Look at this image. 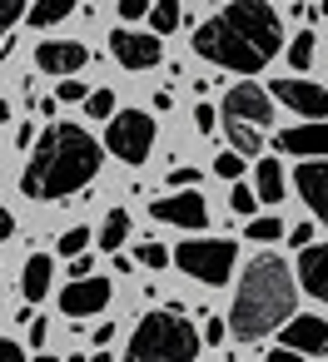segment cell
<instances>
[{"label":"cell","instance_id":"obj_1","mask_svg":"<svg viewBox=\"0 0 328 362\" xmlns=\"http://www.w3.org/2000/svg\"><path fill=\"white\" fill-rule=\"evenodd\" d=\"M278 50H283V21L268 0H229L219 16H209L194 30V55L234 75H259Z\"/></svg>","mask_w":328,"mask_h":362},{"label":"cell","instance_id":"obj_2","mask_svg":"<svg viewBox=\"0 0 328 362\" xmlns=\"http://www.w3.org/2000/svg\"><path fill=\"white\" fill-rule=\"evenodd\" d=\"M105 164V144L80 129V124H50L40 129L26 169H21V194L35 199V204H55V199H70L80 194Z\"/></svg>","mask_w":328,"mask_h":362},{"label":"cell","instance_id":"obj_3","mask_svg":"<svg viewBox=\"0 0 328 362\" xmlns=\"http://www.w3.org/2000/svg\"><path fill=\"white\" fill-rule=\"evenodd\" d=\"M293 303H298V273L278 253L249 258L239 293H234V308H229V337L259 342L268 332H283V322L293 317Z\"/></svg>","mask_w":328,"mask_h":362},{"label":"cell","instance_id":"obj_4","mask_svg":"<svg viewBox=\"0 0 328 362\" xmlns=\"http://www.w3.org/2000/svg\"><path fill=\"white\" fill-rule=\"evenodd\" d=\"M199 347H204V332H194L184 308L169 303V308L140 317V327L130 332L125 362H194Z\"/></svg>","mask_w":328,"mask_h":362},{"label":"cell","instance_id":"obj_5","mask_svg":"<svg viewBox=\"0 0 328 362\" xmlns=\"http://www.w3.org/2000/svg\"><path fill=\"white\" fill-rule=\"evenodd\" d=\"M174 263H179L189 278H199L204 288H224V283L234 278L239 248H234L229 238H189V243L174 248Z\"/></svg>","mask_w":328,"mask_h":362},{"label":"cell","instance_id":"obj_6","mask_svg":"<svg viewBox=\"0 0 328 362\" xmlns=\"http://www.w3.org/2000/svg\"><path fill=\"white\" fill-rule=\"evenodd\" d=\"M154 115L145 110H120L110 124H105V149L120 159V164H145L149 149H154Z\"/></svg>","mask_w":328,"mask_h":362},{"label":"cell","instance_id":"obj_7","mask_svg":"<svg viewBox=\"0 0 328 362\" xmlns=\"http://www.w3.org/2000/svg\"><path fill=\"white\" fill-rule=\"evenodd\" d=\"M219 119H239V124H249V129L264 134V129H273V95H268L264 85L244 80V85H234V90L224 95Z\"/></svg>","mask_w":328,"mask_h":362},{"label":"cell","instance_id":"obj_8","mask_svg":"<svg viewBox=\"0 0 328 362\" xmlns=\"http://www.w3.org/2000/svg\"><path fill=\"white\" fill-rule=\"evenodd\" d=\"M268 95H273L278 105H288L293 115H303V124H318V119H328V90H323V85H313V80L278 75V80L268 85Z\"/></svg>","mask_w":328,"mask_h":362},{"label":"cell","instance_id":"obj_9","mask_svg":"<svg viewBox=\"0 0 328 362\" xmlns=\"http://www.w3.org/2000/svg\"><path fill=\"white\" fill-rule=\"evenodd\" d=\"M110 55H115L125 70H154V65L164 60V40H159L154 30H130V25H120V30L110 35Z\"/></svg>","mask_w":328,"mask_h":362},{"label":"cell","instance_id":"obj_10","mask_svg":"<svg viewBox=\"0 0 328 362\" xmlns=\"http://www.w3.org/2000/svg\"><path fill=\"white\" fill-rule=\"evenodd\" d=\"M149 214H154L159 223H169V228H189V233H199V228L209 223V204H204V194H199V189L164 194V199H154V204H149Z\"/></svg>","mask_w":328,"mask_h":362},{"label":"cell","instance_id":"obj_11","mask_svg":"<svg viewBox=\"0 0 328 362\" xmlns=\"http://www.w3.org/2000/svg\"><path fill=\"white\" fill-rule=\"evenodd\" d=\"M278 347L303 352V357H318V352H328V322L318 313H293L283 322V332H278Z\"/></svg>","mask_w":328,"mask_h":362},{"label":"cell","instance_id":"obj_12","mask_svg":"<svg viewBox=\"0 0 328 362\" xmlns=\"http://www.w3.org/2000/svg\"><path fill=\"white\" fill-rule=\"evenodd\" d=\"M293 189H298L303 209L328 228V159H303L293 169Z\"/></svg>","mask_w":328,"mask_h":362},{"label":"cell","instance_id":"obj_13","mask_svg":"<svg viewBox=\"0 0 328 362\" xmlns=\"http://www.w3.org/2000/svg\"><path fill=\"white\" fill-rule=\"evenodd\" d=\"M85 60H90V50L80 40H40L35 45V65L45 75H60V80H75L85 70Z\"/></svg>","mask_w":328,"mask_h":362},{"label":"cell","instance_id":"obj_14","mask_svg":"<svg viewBox=\"0 0 328 362\" xmlns=\"http://www.w3.org/2000/svg\"><path fill=\"white\" fill-rule=\"evenodd\" d=\"M110 278H80V283H65L60 293V313L65 317H90V313H105L110 308Z\"/></svg>","mask_w":328,"mask_h":362},{"label":"cell","instance_id":"obj_15","mask_svg":"<svg viewBox=\"0 0 328 362\" xmlns=\"http://www.w3.org/2000/svg\"><path fill=\"white\" fill-rule=\"evenodd\" d=\"M273 149L278 154H313V159H323L328 154V119H318V124H293V129H283L278 139H273Z\"/></svg>","mask_w":328,"mask_h":362},{"label":"cell","instance_id":"obj_16","mask_svg":"<svg viewBox=\"0 0 328 362\" xmlns=\"http://www.w3.org/2000/svg\"><path fill=\"white\" fill-rule=\"evenodd\" d=\"M293 273H298V283H303V293H308V298L328 303V243H313V248H303Z\"/></svg>","mask_w":328,"mask_h":362},{"label":"cell","instance_id":"obj_17","mask_svg":"<svg viewBox=\"0 0 328 362\" xmlns=\"http://www.w3.org/2000/svg\"><path fill=\"white\" fill-rule=\"evenodd\" d=\"M50 273H55V258L50 253H30L26 268H21V298L26 303H40L50 293Z\"/></svg>","mask_w":328,"mask_h":362},{"label":"cell","instance_id":"obj_18","mask_svg":"<svg viewBox=\"0 0 328 362\" xmlns=\"http://www.w3.org/2000/svg\"><path fill=\"white\" fill-rule=\"evenodd\" d=\"M254 194H259V204H278V199H288V179H283V164L278 159H259L254 164Z\"/></svg>","mask_w":328,"mask_h":362},{"label":"cell","instance_id":"obj_19","mask_svg":"<svg viewBox=\"0 0 328 362\" xmlns=\"http://www.w3.org/2000/svg\"><path fill=\"white\" fill-rule=\"evenodd\" d=\"M65 16H75V0H35L26 21H30L35 30H50V25H60Z\"/></svg>","mask_w":328,"mask_h":362},{"label":"cell","instance_id":"obj_20","mask_svg":"<svg viewBox=\"0 0 328 362\" xmlns=\"http://www.w3.org/2000/svg\"><path fill=\"white\" fill-rule=\"evenodd\" d=\"M224 139L234 144V154L264 159V134H259V129H249V124H239V119H224Z\"/></svg>","mask_w":328,"mask_h":362},{"label":"cell","instance_id":"obj_21","mask_svg":"<svg viewBox=\"0 0 328 362\" xmlns=\"http://www.w3.org/2000/svg\"><path fill=\"white\" fill-rule=\"evenodd\" d=\"M95 238H100L105 253H120V243L130 238V209H110V214H105V228H100Z\"/></svg>","mask_w":328,"mask_h":362},{"label":"cell","instance_id":"obj_22","mask_svg":"<svg viewBox=\"0 0 328 362\" xmlns=\"http://www.w3.org/2000/svg\"><path fill=\"white\" fill-rule=\"evenodd\" d=\"M179 21H184V11H179V0H154V11H149V30L164 40V35H174L179 30Z\"/></svg>","mask_w":328,"mask_h":362},{"label":"cell","instance_id":"obj_23","mask_svg":"<svg viewBox=\"0 0 328 362\" xmlns=\"http://www.w3.org/2000/svg\"><path fill=\"white\" fill-rule=\"evenodd\" d=\"M313 50H318V35H313V30H298V35L288 40V65H293L298 75H308V65H313Z\"/></svg>","mask_w":328,"mask_h":362},{"label":"cell","instance_id":"obj_24","mask_svg":"<svg viewBox=\"0 0 328 362\" xmlns=\"http://www.w3.org/2000/svg\"><path fill=\"white\" fill-rule=\"evenodd\" d=\"M244 238H254V243H273V238H288V228H283V218H273V214H259V218H249Z\"/></svg>","mask_w":328,"mask_h":362},{"label":"cell","instance_id":"obj_25","mask_svg":"<svg viewBox=\"0 0 328 362\" xmlns=\"http://www.w3.org/2000/svg\"><path fill=\"white\" fill-rule=\"evenodd\" d=\"M30 6H35V0H0V45L11 40V25L21 16H30Z\"/></svg>","mask_w":328,"mask_h":362},{"label":"cell","instance_id":"obj_26","mask_svg":"<svg viewBox=\"0 0 328 362\" xmlns=\"http://www.w3.org/2000/svg\"><path fill=\"white\" fill-rule=\"evenodd\" d=\"M229 209L244 214V218H259V194H254V184H234V189H229Z\"/></svg>","mask_w":328,"mask_h":362},{"label":"cell","instance_id":"obj_27","mask_svg":"<svg viewBox=\"0 0 328 362\" xmlns=\"http://www.w3.org/2000/svg\"><path fill=\"white\" fill-rule=\"evenodd\" d=\"M85 115H90V119H105V115L115 119V115H120V105H115V90H95V95L85 100Z\"/></svg>","mask_w":328,"mask_h":362},{"label":"cell","instance_id":"obj_28","mask_svg":"<svg viewBox=\"0 0 328 362\" xmlns=\"http://www.w3.org/2000/svg\"><path fill=\"white\" fill-rule=\"evenodd\" d=\"M214 174H219V179H229V184H244V154H234V149H229V154H219V159H214Z\"/></svg>","mask_w":328,"mask_h":362},{"label":"cell","instance_id":"obj_29","mask_svg":"<svg viewBox=\"0 0 328 362\" xmlns=\"http://www.w3.org/2000/svg\"><path fill=\"white\" fill-rule=\"evenodd\" d=\"M90 238H95L90 228H65V233H60V253H65V258H80V253L90 248Z\"/></svg>","mask_w":328,"mask_h":362},{"label":"cell","instance_id":"obj_30","mask_svg":"<svg viewBox=\"0 0 328 362\" xmlns=\"http://www.w3.org/2000/svg\"><path fill=\"white\" fill-rule=\"evenodd\" d=\"M164 184H169V194H184V189H199V169H189V164H174Z\"/></svg>","mask_w":328,"mask_h":362},{"label":"cell","instance_id":"obj_31","mask_svg":"<svg viewBox=\"0 0 328 362\" xmlns=\"http://www.w3.org/2000/svg\"><path fill=\"white\" fill-rule=\"evenodd\" d=\"M90 95H95V90H85L80 80H60V85H55V100H60V105H85Z\"/></svg>","mask_w":328,"mask_h":362},{"label":"cell","instance_id":"obj_32","mask_svg":"<svg viewBox=\"0 0 328 362\" xmlns=\"http://www.w3.org/2000/svg\"><path fill=\"white\" fill-rule=\"evenodd\" d=\"M145 268H164V263H174V253L164 248V243H140V253H135Z\"/></svg>","mask_w":328,"mask_h":362},{"label":"cell","instance_id":"obj_33","mask_svg":"<svg viewBox=\"0 0 328 362\" xmlns=\"http://www.w3.org/2000/svg\"><path fill=\"white\" fill-rule=\"evenodd\" d=\"M149 11H154V0H120V21H125V25L149 21Z\"/></svg>","mask_w":328,"mask_h":362},{"label":"cell","instance_id":"obj_34","mask_svg":"<svg viewBox=\"0 0 328 362\" xmlns=\"http://www.w3.org/2000/svg\"><path fill=\"white\" fill-rule=\"evenodd\" d=\"M194 129H199V134H214V129H219V110H214V105H194Z\"/></svg>","mask_w":328,"mask_h":362},{"label":"cell","instance_id":"obj_35","mask_svg":"<svg viewBox=\"0 0 328 362\" xmlns=\"http://www.w3.org/2000/svg\"><path fill=\"white\" fill-rule=\"evenodd\" d=\"M313 233H318V228H313V223L303 218V223H293V228H288V243H293V248L303 253V248H313Z\"/></svg>","mask_w":328,"mask_h":362},{"label":"cell","instance_id":"obj_36","mask_svg":"<svg viewBox=\"0 0 328 362\" xmlns=\"http://www.w3.org/2000/svg\"><path fill=\"white\" fill-rule=\"evenodd\" d=\"M318 16H323V11H318V6H303V0H293V21H298V25H303V30H308V25H313V21H318Z\"/></svg>","mask_w":328,"mask_h":362},{"label":"cell","instance_id":"obj_37","mask_svg":"<svg viewBox=\"0 0 328 362\" xmlns=\"http://www.w3.org/2000/svg\"><path fill=\"white\" fill-rule=\"evenodd\" d=\"M224 332H229V322H224V317H209V322H204V342H209V347H214V342H224Z\"/></svg>","mask_w":328,"mask_h":362},{"label":"cell","instance_id":"obj_38","mask_svg":"<svg viewBox=\"0 0 328 362\" xmlns=\"http://www.w3.org/2000/svg\"><path fill=\"white\" fill-rule=\"evenodd\" d=\"M0 362H26V347L11 342V337H0Z\"/></svg>","mask_w":328,"mask_h":362},{"label":"cell","instance_id":"obj_39","mask_svg":"<svg viewBox=\"0 0 328 362\" xmlns=\"http://www.w3.org/2000/svg\"><path fill=\"white\" fill-rule=\"evenodd\" d=\"M6 238H16V214L0 204V243H6Z\"/></svg>","mask_w":328,"mask_h":362},{"label":"cell","instance_id":"obj_40","mask_svg":"<svg viewBox=\"0 0 328 362\" xmlns=\"http://www.w3.org/2000/svg\"><path fill=\"white\" fill-rule=\"evenodd\" d=\"M80 278H95V273H90V258H85V253H80V258H70V283H80Z\"/></svg>","mask_w":328,"mask_h":362},{"label":"cell","instance_id":"obj_41","mask_svg":"<svg viewBox=\"0 0 328 362\" xmlns=\"http://www.w3.org/2000/svg\"><path fill=\"white\" fill-rule=\"evenodd\" d=\"M45 337H50V322L45 317H30V347H40Z\"/></svg>","mask_w":328,"mask_h":362},{"label":"cell","instance_id":"obj_42","mask_svg":"<svg viewBox=\"0 0 328 362\" xmlns=\"http://www.w3.org/2000/svg\"><path fill=\"white\" fill-rule=\"evenodd\" d=\"M35 139H40V134H35V124H21V129H16V144H21V149H26V144L35 149Z\"/></svg>","mask_w":328,"mask_h":362},{"label":"cell","instance_id":"obj_43","mask_svg":"<svg viewBox=\"0 0 328 362\" xmlns=\"http://www.w3.org/2000/svg\"><path fill=\"white\" fill-rule=\"evenodd\" d=\"M110 337H115V322H100L95 327V347H110Z\"/></svg>","mask_w":328,"mask_h":362},{"label":"cell","instance_id":"obj_44","mask_svg":"<svg viewBox=\"0 0 328 362\" xmlns=\"http://www.w3.org/2000/svg\"><path fill=\"white\" fill-rule=\"evenodd\" d=\"M268 362H303V352H288V347H273Z\"/></svg>","mask_w":328,"mask_h":362},{"label":"cell","instance_id":"obj_45","mask_svg":"<svg viewBox=\"0 0 328 362\" xmlns=\"http://www.w3.org/2000/svg\"><path fill=\"white\" fill-rule=\"evenodd\" d=\"M6 119H11V105H6V100H0V124H6Z\"/></svg>","mask_w":328,"mask_h":362},{"label":"cell","instance_id":"obj_46","mask_svg":"<svg viewBox=\"0 0 328 362\" xmlns=\"http://www.w3.org/2000/svg\"><path fill=\"white\" fill-rule=\"evenodd\" d=\"M90 362H115V357H110V352H95V357H90Z\"/></svg>","mask_w":328,"mask_h":362},{"label":"cell","instance_id":"obj_47","mask_svg":"<svg viewBox=\"0 0 328 362\" xmlns=\"http://www.w3.org/2000/svg\"><path fill=\"white\" fill-rule=\"evenodd\" d=\"M65 362H90V357H65Z\"/></svg>","mask_w":328,"mask_h":362},{"label":"cell","instance_id":"obj_48","mask_svg":"<svg viewBox=\"0 0 328 362\" xmlns=\"http://www.w3.org/2000/svg\"><path fill=\"white\" fill-rule=\"evenodd\" d=\"M35 362H60V357H35Z\"/></svg>","mask_w":328,"mask_h":362},{"label":"cell","instance_id":"obj_49","mask_svg":"<svg viewBox=\"0 0 328 362\" xmlns=\"http://www.w3.org/2000/svg\"><path fill=\"white\" fill-rule=\"evenodd\" d=\"M318 11H323V16H328V0H323V6H318Z\"/></svg>","mask_w":328,"mask_h":362}]
</instances>
